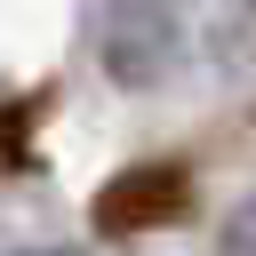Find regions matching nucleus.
Returning a JSON list of instances; mask_svg holds the SVG:
<instances>
[{"label": "nucleus", "instance_id": "nucleus-3", "mask_svg": "<svg viewBox=\"0 0 256 256\" xmlns=\"http://www.w3.org/2000/svg\"><path fill=\"white\" fill-rule=\"evenodd\" d=\"M216 256H256V192L224 208V224H216Z\"/></svg>", "mask_w": 256, "mask_h": 256}, {"label": "nucleus", "instance_id": "nucleus-1", "mask_svg": "<svg viewBox=\"0 0 256 256\" xmlns=\"http://www.w3.org/2000/svg\"><path fill=\"white\" fill-rule=\"evenodd\" d=\"M96 64H104L120 88H160V80H176V64H184V24H176V8H160V0H104Z\"/></svg>", "mask_w": 256, "mask_h": 256}, {"label": "nucleus", "instance_id": "nucleus-4", "mask_svg": "<svg viewBox=\"0 0 256 256\" xmlns=\"http://www.w3.org/2000/svg\"><path fill=\"white\" fill-rule=\"evenodd\" d=\"M16 256H80V248H16Z\"/></svg>", "mask_w": 256, "mask_h": 256}, {"label": "nucleus", "instance_id": "nucleus-2", "mask_svg": "<svg viewBox=\"0 0 256 256\" xmlns=\"http://www.w3.org/2000/svg\"><path fill=\"white\" fill-rule=\"evenodd\" d=\"M184 208H192V176H184L176 160L128 168V176H112V184L96 192V224H104V232H152V224H168V216H184Z\"/></svg>", "mask_w": 256, "mask_h": 256}]
</instances>
